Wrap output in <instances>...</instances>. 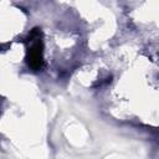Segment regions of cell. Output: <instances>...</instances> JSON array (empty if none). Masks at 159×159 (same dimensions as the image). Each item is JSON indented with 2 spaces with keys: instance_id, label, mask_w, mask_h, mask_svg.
<instances>
[{
  "instance_id": "6da1fadb",
  "label": "cell",
  "mask_w": 159,
  "mask_h": 159,
  "mask_svg": "<svg viewBox=\"0 0 159 159\" xmlns=\"http://www.w3.org/2000/svg\"><path fill=\"white\" fill-rule=\"evenodd\" d=\"M29 63L32 68L39 70L42 66V43L36 41L29 51Z\"/></svg>"
}]
</instances>
